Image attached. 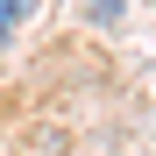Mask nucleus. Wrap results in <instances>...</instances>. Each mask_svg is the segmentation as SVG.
Returning <instances> with one entry per match:
<instances>
[{
	"label": "nucleus",
	"instance_id": "1",
	"mask_svg": "<svg viewBox=\"0 0 156 156\" xmlns=\"http://www.w3.org/2000/svg\"><path fill=\"white\" fill-rule=\"evenodd\" d=\"M29 7H36V0H0V50L14 43V29L29 21Z\"/></svg>",
	"mask_w": 156,
	"mask_h": 156
}]
</instances>
